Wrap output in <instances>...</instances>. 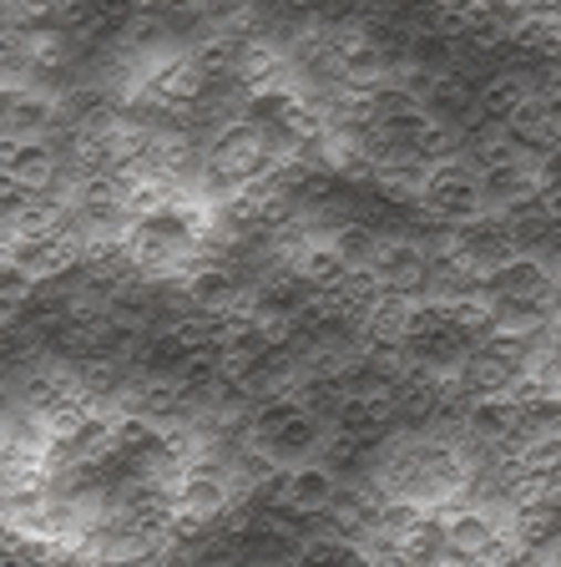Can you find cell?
<instances>
[{"label": "cell", "instance_id": "7a4b0ae2", "mask_svg": "<svg viewBox=\"0 0 561 567\" xmlns=\"http://www.w3.org/2000/svg\"><path fill=\"white\" fill-rule=\"evenodd\" d=\"M61 173V153L46 137H21V142H0V177L21 193L51 188Z\"/></svg>", "mask_w": 561, "mask_h": 567}, {"label": "cell", "instance_id": "5b68a950", "mask_svg": "<svg viewBox=\"0 0 561 567\" xmlns=\"http://www.w3.org/2000/svg\"><path fill=\"white\" fill-rule=\"evenodd\" d=\"M6 456H11V446H6V436H0V472H6Z\"/></svg>", "mask_w": 561, "mask_h": 567}, {"label": "cell", "instance_id": "3957f363", "mask_svg": "<svg viewBox=\"0 0 561 567\" xmlns=\"http://www.w3.org/2000/svg\"><path fill=\"white\" fill-rule=\"evenodd\" d=\"M56 122L51 96L25 92V86H6L0 92V142H21V137H46Z\"/></svg>", "mask_w": 561, "mask_h": 567}, {"label": "cell", "instance_id": "277c9868", "mask_svg": "<svg viewBox=\"0 0 561 567\" xmlns=\"http://www.w3.org/2000/svg\"><path fill=\"white\" fill-rule=\"evenodd\" d=\"M289 567H374V557L364 553V543L344 537V532H329V537H314V543L299 547Z\"/></svg>", "mask_w": 561, "mask_h": 567}, {"label": "cell", "instance_id": "6da1fadb", "mask_svg": "<svg viewBox=\"0 0 561 567\" xmlns=\"http://www.w3.org/2000/svg\"><path fill=\"white\" fill-rule=\"evenodd\" d=\"M248 436H253V451L269 461V466L293 472V466H309V461L324 451L329 431H324L314 405L293 401V395H273V401L253 415Z\"/></svg>", "mask_w": 561, "mask_h": 567}]
</instances>
